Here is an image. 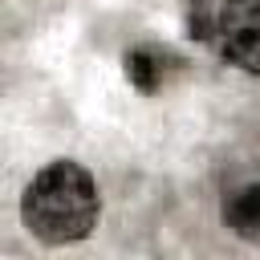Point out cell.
I'll use <instances>...</instances> for the list:
<instances>
[{
	"instance_id": "6da1fadb",
	"label": "cell",
	"mask_w": 260,
	"mask_h": 260,
	"mask_svg": "<svg viewBox=\"0 0 260 260\" xmlns=\"http://www.w3.org/2000/svg\"><path fill=\"white\" fill-rule=\"evenodd\" d=\"M98 183L89 179V171L81 162L57 158L45 171H37V179L28 183L24 199H20V215L24 228L41 240V244H73L85 240L98 228Z\"/></svg>"
},
{
	"instance_id": "7a4b0ae2",
	"label": "cell",
	"mask_w": 260,
	"mask_h": 260,
	"mask_svg": "<svg viewBox=\"0 0 260 260\" xmlns=\"http://www.w3.org/2000/svg\"><path fill=\"white\" fill-rule=\"evenodd\" d=\"M219 49L244 73H260V0H228L219 8Z\"/></svg>"
},
{
	"instance_id": "3957f363",
	"label": "cell",
	"mask_w": 260,
	"mask_h": 260,
	"mask_svg": "<svg viewBox=\"0 0 260 260\" xmlns=\"http://www.w3.org/2000/svg\"><path fill=\"white\" fill-rule=\"evenodd\" d=\"M223 223L244 236V240H260V183L240 187L228 203H223Z\"/></svg>"
},
{
	"instance_id": "277c9868",
	"label": "cell",
	"mask_w": 260,
	"mask_h": 260,
	"mask_svg": "<svg viewBox=\"0 0 260 260\" xmlns=\"http://www.w3.org/2000/svg\"><path fill=\"white\" fill-rule=\"evenodd\" d=\"M126 77H130V85H138L142 93H150V89L158 85V77H162L158 53H154V49H134V53H126Z\"/></svg>"
}]
</instances>
